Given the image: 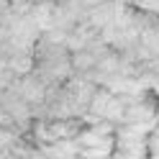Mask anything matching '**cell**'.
I'll list each match as a JSON object with an SVG mask.
<instances>
[{
	"label": "cell",
	"instance_id": "obj_1",
	"mask_svg": "<svg viewBox=\"0 0 159 159\" xmlns=\"http://www.w3.org/2000/svg\"><path fill=\"white\" fill-rule=\"evenodd\" d=\"M77 141H80V157L85 159H105V157H113V149H116V134H100L90 126H82L77 134Z\"/></svg>",
	"mask_w": 159,
	"mask_h": 159
},
{
	"label": "cell",
	"instance_id": "obj_2",
	"mask_svg": "<svg viewBox=\"0 0 159 159\" xmlns=\"http://www.w3.org/2000/svg\"><path fill=\"white\" fill-rule=\"evenodd\" d=\"M113 157H121V159H144V157H149V136H123V134H116Z\"/></svg>",
	"mask_w": 159,
	"mask_h": 159
},
{
	"label": "cell",
	"instance_id": "obj_3",
	"mask_svg": "<svg viewBox=\"0 0 159 159\" xmlns=\"http://www.w3.org/2000/svg\"><path fill=\"white\" fill-rule=\"evenodd\" d=\"M46 90H49V85H46L36 72L18 77V93H21V98H23L26 103H31V105L44 103V100H46Z\"/></svg>",
	"mask_w": 159,
	"mask_h": 159
},
{
	"label": "cell",
	"instance_id": "obj_4",
	"mask_svg": "<svg viewBox=\"0 0 159 159\" xmlns=\"http://www.w3.org/2000/svg\"><path fill=\"white\" fill-rule=\"evenodd\" d=\"M36 149H39V157H59V159L80 157V141H77V136L75 139H57V141L41 144Z\"/></svg>",
	"mask_w": 159,
	"mask_h": 159
},
{
	"label": "cell",
	"instance_id": "obj_5",
	"mask_svg": "<svg viewBox=\"0 0 159 159\" xmlns=\"http://www.w3.org/2000/svg\"><path fill=\"white\" fill-rule=\"evenodd\" d=\"M54 13H57V0H39V3L31 5V11H28L31 21L39 26L41 34L54 26Z\"/></svg>",
	"mask_w": 159,
	"mask_h": 159
},
{
	"label": "cell",
	"instance_id": "obj_6",
	"mask_svg": "<svg viewBox=\"0 0 159 159\" xmlns=\"http://www.w3.org/2000/svg\"><path fill=\"white\" fill-rule=\"evenodd\" d=\"M8 69L16 77L31 75L36 69V52H16V54H11L8 57Z\"/></svg>",
	"mask_w": 159,
	"mask_h": 159
},
{
	"label": "cell",
	"instance_id": "obj_7",
	"mask_svg": "<svg viewBox=\"0 0 159 159\" xmlns=\"http://www.w3.org/2000/svg\"><path fill=\"white\" fill-rule=\"evenodd\" d=\"M69 59H72V69H75L77 75H87L98 64V54L93 52V49H87V46L80 49V52H72Z\"/></svg>",
	"mask_w": 159,
	"mask_h": 159
},
{
	"label": "cell",
	"instance_id": "obj_8",
	"mask_svg": "<svg viewBox=\"0 0 159 159\" xmlns=\"http://www.w3.org/2000/svg\"><path fill=\"white\" fill-rule=\"evenodd\" d=\"M154 123H157V128H159V100H157V116H154Z\"/></svg>",
	"mask_w": 159,
	"mask_h": 159
}]
</instances>
